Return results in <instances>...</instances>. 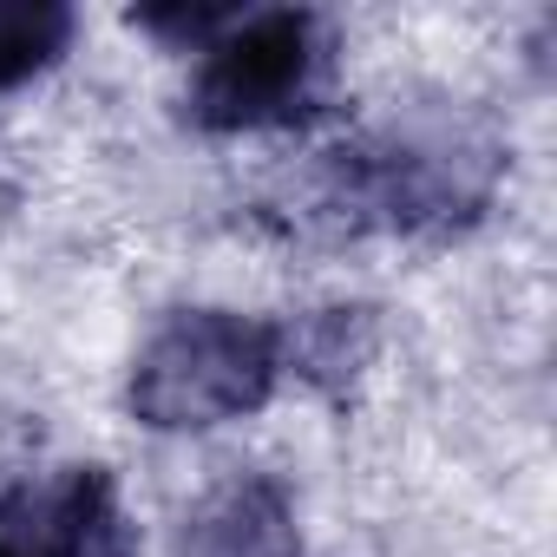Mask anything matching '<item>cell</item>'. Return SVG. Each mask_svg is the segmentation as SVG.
Returning <instances> with one entry per match:
<instances>
[{
    "instance_id": "cell-1",
    "label": "cell",
    "mask_w": 557,
    "mask_h": 557,
    "mask_svg": "<svg viewBox=\"0 0 557 557\" xmlns=\"http://www.w3.org/2000/svg\"><path fill=\"white\" fill-rule=\"evenodd\" d=\"M283 381V329L236 309L171 315L132 361V413L158 433H203L256 413Z\"/></svg>"
},
{
    "instance_id": "cell-2",
    "label": "cell",
    "mask_w": 557,
    "mask_h": 557,
    "mask_svg": "<svg viewBox=\"0 0 557 557\" xmlns=\"http://www.w3.org/2000/svg\"><path fill=\"white\" fill-rule=\"evenodd\" d=\"M329 92V40L302 8L236 14L197 60L190 119L203 132H275L302 125Z\"/></svg>"
},
{
    "instance_id": "cell-3",
    "label": "cell",
    "mask_w": 557,
    "mask_h": 557,
    "mask_svg": "<svg viewBox=\"0 0 557 557\" xmlns=\"http://www.w3.org/2000/svg\"><path fill=\"white\" fill-rule=\"evenodd\" d=\"M0 557H132L119 479L106 466H60L0 492Z\"/></svg>"
},
{
    "instance_id": "cell-4",
    "label": "cell",
    "mask_w": 557,
    "mask_h": 557,
    "mask_svg": "<svg viewBox=\"0 0 557 557\" xmlns=\"http://www.w3.org/2000/svg\"><path fill=\"white\" fill-rule=\"evenodd\" d=\"M177 557H302L296 505L275 479H230L216 485L177 537Z\"/></svg>"
},
{
    "instance_id": "cell-5",
    "label": "cell",
    "mask_w": 557,
    "mask_h": 557,
    "mask_svg": "<svg viewBox=\"0 0 557 557\" xmlns=\"http://www.w3.org/2000/svg\"><path fill=\"white\" fill-rule=\"evenodd\" d=\"M73 40V8L60 0H0V92L47 73Z\"/></svg>"
},
{
    "instance_id": "cell-6",
    "label": "cell",
    "mask_w": 557,
    "mask_h": 557,
    "mask_svg": "<svg viewBox=\"0 0 557 557\" xmlns=\"http://www.w3.org/2000/svg\"><path fill=\"white\" fill-rule=\"evenodd\" d=\"M230 21H236V8H184V0H171V8H138V14H132V27H145V34L171 40V47H190V53H203Z\"/></svg>"
}]
</instances>
